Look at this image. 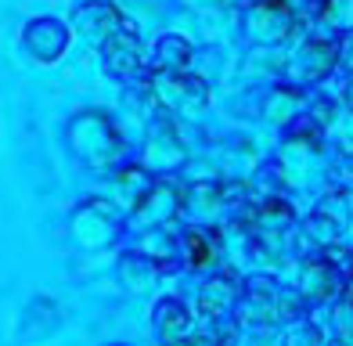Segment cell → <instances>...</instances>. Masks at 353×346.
I'll return each instance as SVG.
<instances>
[{
    "mask_svg": "<svg viewBox=\"0 0 353 346\" xmlns=\"http://www.w3.org/2000/svg\"><path fill=\"white\" fill-rule=\"evenodd\" d=\"M159 101H163L166 108H176V112H191V108L205 105V87L199 80H191V76H184L181 69H170V72H159L152 80Z\"/></svg>",
    "mask_w": 353,
    "mask_h": 346,
    "instance_id": "1",
    "label": "cell"
},
{
    "mask_svg": "<svg viewBox=\"0 0 353 346\" xmlns=\"http://www.w3.org/2000/svg\"><path fill=\"white\" fill-rule=\"evenodd\" d=\"M105 61L108 69L119 76V80H130L141 65V43L130 29H116V33L108 37V47H105Z\"/></svg>",
    "mask_w": 353,
    "mask_h": 346,
    "instance_id": "2",
    "label": "cell"
},
{
    "mask_svg": "<svg viewBox=\"0 0 353 346\" xmlns=\"http://www.w3.org/2000/svg\"><path fill=\"white\" fill-rule=\"evenodd\" d=\"M72 22L83 29L87 37H112L116 29H123L119 22V11L105 4V0H94V4H83L76 14H72Z\"/></svg>",
    "mask_w": 353,
    "mask_h": 346,
    "instance_id": "3",
    "label": "cell"
},
{
    "mask_svg": "<svg viewBox=\"0 0 353 346\" xmlns=\"http://www.w3.org/2000/svg\"><path fill=\"white\" fill-rule=\"evenodd\" d=\"M155 314H159V332H163L166 339H181L188 328H191V314L176 303V300H166V303H159L155 307Z\"/></svg>",
    "mask_w": 353,
    "mask_h": 346,
    "instance_id": "4",
    "label": "cell"
},
{
    "mask_svg": "<svg viewBox=\"0 0 353 346\" xmlns=\"http://www.w3.org/2000/svg\"><path fill=\"white\" fill-rule=\"evenodd\" d=\"M188 58H191L188 40H181V37H163V40H159V65H166V69H184Z\"/></svg>",
    "mask_w": 353,
    "mask_h": 346,
    "instance_id": "5",
    "label": "cell"
},
{
    "mask_svg": "<svg viewBox=\"0 0 353 346\" xmlns=\"http://www.w3.org/2000/svg\"><path fill=\"white\" fill-rule=\"evenodd\" d=\"M184 249H188V263H191V267H210L213 256H216L213 238H210L205 231H191L188 242H184Z\"/></svg>",
    "mask_w": 353,
    "mask_h": 346,
    "instance_id": "6",
    "label": "cell"
},
{
    "mask_svg": "<svg viewBox=\"0 0 353 346\" xmlns=\"http://www.w3.org/2000/svg\"><path fill=\"white\" fill-rule=\"evenodd\" d=\"M303 281H307L310 296H328L332 285H335V274H332V267H325V263H310L307 274H303Z\"/></svg>",
    "mask_w": 353,
    "mask_h": 346,
    "instance_id": "7",
    "label": "cell"
},
{
    "mask_svg": "<svg viewBox=\"0 0 353 346\" xmlns=\"http://www.w3.org/2000/svg\"><path fill=\"white\" fill-rule=\"evenodd\" d=\"M346 101L353 105V80H350V87H346Z\"/></svg>",
    "mask_w": 353,
    "mask_h": 346,
    "instance_id": "8",
    "label": "cell"
}]
</instances>
